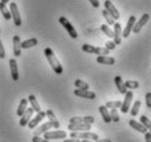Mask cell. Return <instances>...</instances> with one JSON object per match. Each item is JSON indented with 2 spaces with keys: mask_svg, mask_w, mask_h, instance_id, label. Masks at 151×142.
<instances>
[{
  "mask_svg": "<svg viewBox=\"0 0 151 142\" xmlns=\"http://www.w3.org/2000/svg\"><path fill=\"white\" fill-rule=\"evenodd\" d=\"M149 20H150V15L148 14V13H145V14L139 19V21L134 24V27H132V32H134L135 34L139 33L140 30H141V29H142V27H144V26L149 22Z\"/></svg>",
  "mask_w": 151,
  "mask_h": 142,
  "instance_id": "8",
  "label": "cell"
},
{
  "mask_svg": "<svg viewBox=\"0 0 151 142\" xmlns=\"http://www.w3.org/2000/svg\"><path fill=\"white\" fill-rule=\"evenodd\" d=\"M73 93L75 95L79 97H82V98H88V100H94L95 97H96V94L94 92H92V91H89V90H80V89H76L73 91Z\"/></svg>",
  "mask_w": 151,
  "mask_h": 142,
  "instance_id": "14",
  "label": "cell"
},
{
  "mask_svg": "<svg viewBox=\"0 0 151 142\" xmlns=\"http://www.w3.org/2000/svg\"><path fill=\"white\" fill-rule=\"evenodd\" d=\"M9 66H10V71H11V78L13 81H18L19 80V71H18V65H17V60L14 58L9 60Z\"/></svg>",
  "mask_w": 151,
  "mask_h": 142,
  "instance_id": "16",
  "label": "cell"
},
{
  "mask_svg": "<svg viewBox=\"0 0 151 142\" xmlns=\"http://www.w3.org/2000/svg\"><path fill=\"white\" fill-rule=\"evenodd\" d=\"M32 142H48V140H45L44 138H41L40 136H34L32 139Z\"/></svg>",
  "mask_w": 151,
  "mask_h": 142,
  "instance_id": "41",
  "label": "cell"
},
{
  "mask_svg": "<svg viewBox=\"0 0 151 142\" xmlns=\"http://www.w3.org/2000/svg\"><path fill=\"white\" fill-rule=\"evenodd\" d=\"M10 13H11V19H13V22H14L15 26H21L22 24V20H21V15H20L19 12V8H18V4L15 2H11L10 4Z\"/></svg>",
  "mask_w": 151,
  "mask_h": 142,
  "instance_id": "4",
  "label": "cell"
},
{
  "mask_svg": "<svg viewBox=\"0 0 151 142\" xmlns=\"http://www.w3.org/2000/svg\"><path fill=\"white\" fill-rule=\"evenodd\" d=\"M70 138H75V139H86V140H92V141H95L99 139V136L96 133H93V132H89V131H86V132H70Z\"/></svg>",
  "mask_w": 151,
  "mask_h": 142,
  "instance_id": "5",
  "label": "cell"
},
{
  "mask_svg": "<svg viewBox=\"0 0 151 142\" xmlns=\"http://www.w3.org/2000/svg\"><path fill=\"white\" fill-rule=\"evenodd\" d=\"M68 129L70 131H90L91 125L90 123H69Z\"/></svg>",
  "mask_w": 151,
  "mask_h": 142,
  "instance_id": "13",
  "label": "cell"
},
{
  "mask_svg": "<svg viewBox=\"0 0 151 142\" xmlns=\"http://www.w3.org/2000/svg\"><path fill=\"white\" fill-rule=\"evenodd\" d=\"M0 12H1V14L4 15V18L6 20H10L11 19V13L9 11V9L7 8V4H2V2H0Z\"/></svg>",
  "mask_w": 151,
  "mask_h": 142,
  "instance_id": "27",
  "label": "cell"
},
{
  "mask_svg": "<svg viewBox=\"0 0 151 142\" xmlns=\"http://www.w3.org/2000/svg\"><path fill=\"white\" fill-rule=\"evenodd\" d=\"M99 110H100V114L102 116L104 123H110L112 120H111V116H110V112H109V108H106L105 106H100L99 107Z\"/></svg>",
  "mask_w": 151,
  "mask_h": 142,
  "instance_id": "23",
  "label": "cell"
},
{
  "mask_svg": "<svg viewBox=\"0 0 151 142\" xmlns=\"http://www.w3.org/2000/svg\"><path fill=\"white\" fill-rule=\"evenodd\" d=\"M95 142H112V141H111L110 139H101V140L98 139V140H95Z\"/></svg>",
  "mask_w": 151,
  "mask_h": 142,
  "instance_id": "45",
  "label": "cell"
},
{
  "mask_svg": "<svg viewBox=\"0 0 151 142\" xmlns=\"http://www.w3.org/2000/svg\"><path fill=\"white\" fill-rule=\"evenodd\" d=\"M146 103H147V107L151 108V92H148L146 94Z\"/></svg>",
  "mask_w": 151,
  "mask_h": 142,
  "instance_id": "40",
  "label": "cell"
},
{
  "mask_svg": "<svg viewBox=\"0 0 151 142\" xmlns=\"http://www.w3.org/2000/svg\"><path fill=\"white\" fill-rule=\"evenodd\" d=\"M114 30H113V34H114V43L116 45H119L122 43V25L119 23H114Z\"/></svg>",
  "mask_w": 151,
  "mask_h": 142,
  "instance_id": "15",
  "label": "cell"
},
{
  "mask_svg": "<svg viewBox=\"0 0 151 142\" xmlns=\"http://www.w3.org/2000/svg\"><path fill=\"white\" fill-rule=\"evenodd\" d=\"M27 98H22L20 101L19 107H18V110H17V115L21 117L24 114V112L27 110Z\"/></svg>",
  "mask_w": 151,
  "mask_h": 142,
  "instance_id": "26",
  "label": "cell"
},
{
  "mask_svg": "<svg viewBox=\"0 0 151 142\" xmlns=\"http://www.w3.org/2000/svg\"><path fill=\"white\" fill-rule=\"evenodd\" d=\"M145 140L146 142H151V132H145Z\"/></svg>",
  "mask_w": 151,
  "mask_h": 142,
  "instance_id": "43",
  "label": "cell"
},
{
  "mask_svg": "<svg viewBox=\"0 0 151 142\" xmlns=\"http://www.w3.org/2000/svg\"><path fill=\"white\" fill-rule=\"evenodd\" d=\"M106 108H119L122 106V102L121 101H115V102H107L105 105Z\"/></svg>",
  "mask_w": 151,
  "mask_h": 142,
  "instance_id": "33",
  "label": "cell"
},
{
  "mask_svg": "<svg viewBox=\"0 0 151 142\" xmlns=\"http://www.w3.org/2000/svg\"><path fill=\"white\" fill-rule=\"evenodd\" d=\"M115 47H116V44L114 43L113 41H109L105 43V48L107 49V50H113V49H115Z\"/></svg>",
  "mask_w": 151,
  "mask_h": 142,
  "instance_id": "36",
  "label": "cell"
},
{
  "mask_svg": "<svg viewBox=\"0 0 151 142\" xmlns=\"http://www.w3.org/2000/svg\"><path fill=\"white\" fill-rule=\"evenodd\" d=\"M46 117V113L45 112H38L36 113V116L33 118V119H31L30 121H29V123H27V127L30 128V129H34V128H36V126H37L38 123H42L43 120L45 119Z\"/></svg>",
  "mask_w": 151,
  "mask_h": 142,
  "instance_id": "9",
  "label": "cell"
},
{
  "mask_svg": "<svg viewBox=\"0 0 151 142\" xmlns=\"http://www.w3.org/2000/svg\"><path fill=\"white\" fill-rule=\"evenodd\" d=\"M44 54H45L46 59H47V61L49 62L50 67L53 68L54 72L57 73V75H61L64 69H63V66H61V64L59 62V60L57 59V57H56V55H55V52H54L53 49L47 47V48L44 49Z\"/></svg>",
  "mask_w": 151,
  "mask_h": 142,
  "instance_id": "1",
  "label": "cell"
},
{
  "mask_svg": "<svg viewBox=\"0 0 151 142\" xmlns=\"http://www.w3.org/2000/svg\"><path fill=\"white\" fill-rule=\"evenodd\" d=\"M102 14H103V16H104V19L106 20V23H107V25H113L114 23H115V20L113 19V16L109 13V12L106 11L105 9L102 11Z\"/></svg>",
  "mask_w": 151,
  "mask_h": 142,
  "instance_id": "30",
  "label": "cell"
},
{
  "mask_svg": "<svg viewBox=\"0 0 151 142\" xmlns=\"http://www.w3.org/2000/svg\"><path fill=\"white\" fill-rule=\"evenodd\" d=\"M75 86L77 89H80V90H88L89 89V84L87 82L82 81V80H80V79L75 81Z\"/></svg>",
  "mask_w": 151,
  "mask_h": 142,
  "instance_id": "29",
  "label": "cell"
},
{
  "mask_svg": "<svg viewBox=\"0 0 151 142\" xmlns=\"http://www.w3.org/2000/svg\"><path fill=\"white\" fill-rule=\"evenodd\" d=\"M140 106H141V102L140 101H136L135 103H134L132 109H130V114H132V116H136V115H138Z\"/></svg>",
  "mask_w": 151,
  "mask_h": 142,
  "instance_id": "32",
  "label": "cell"
},
{
  "mask_svg": "<svg viewBox=\"0 0 151 142\" xmlns=\"http://www.w3.org/2000/svg\"><path fill=\"white\" fill-rule=\"evenodd\" d=\"M4 57H6V50H4L2 42H1V39H0V59H4Z\"/></svg>",
  "mask_w": 151,
  "mask_h": 142,
  "instance_id": "38",
  "label": "cell"
},
{
  "mask_svg": "<svg viewBox=\"0 0 151 142\" xmlns=\"http://www.w3.org/2000/svg\"><path fill=\"white\" fill-rule=\"evenodd\" d=\"M33 114H34V110H33V108H32V107H27V110L24 112V114L21 116V119H20V123H19L20 126H21V127H25V126H27L29 121L32 119Z\"/></svg>",
  "mask_w": 151,
  "mask_h": 142,
  "instance_id": "11",
  "label": "cell"
},
{
  "mask_svg": "<svg viewBox=\"0 0 151 142\" xmlns=\"http://www.w3.org/2000/svg\"><path fill=\"white\" fill-rule=\"evenodd\" d=\"M104 7H105L106 11L109 12V13L113 16L114 20L119 19V12H118V10L116 9V7L112 4V1H111V0H105V1H104Z\"/></svg>",
  "mask_w": 151,
  "mask_h": 142,
  "instance_id": "10",
  "label": "cell"
},
{
  "mask_svg": "<svg viewBox=\"0 0 151 142\" xmlns=\"http://www.w3.org/2000/svg\"><path fill=\"white\" fill-rule=\"evenodd\" d=\"M110 116L111 120L114 121V123H118L119 121V115L117 113V108H112V110L110 112Z\"/></svg>",
  "mask_w": 151,
  "mask_h": 142,
  "instance_id": "34",
  "label": "cell"
},
{
  "mask_svg": "<svg viewBox=\"0 0 151 142\" xmlns=\"http://www.w3.org/2000/svg\"><path fill=\"white\" fill-rule=\"evenodd\" d=\"M37 39L36 38H30V39H27V41L24 42H21V48L23 49H27V48H31V47H34V46L37 45Z\"/></svg>",
  "mask_w": 151,
  "mask_h": 142,
  "instance_id": "25",
  "label": "cell"
},
{
  "mask_svg": "<svg viewBox=\"0 0 151 142\" xmlns=\"http://www.w3.org/2000/svg\"><path fill=\"white\" fill-rule=\"evenodd\" d=\"M59 23L63 25V27H65V30L68 32L69 36H71V38L75 39V38L78 37V33H77V31H76V29L73 27V25H72L71 23L69 22V20L67 19V18H65V16H60V18H59Z\"/></svg>",
  "mask_w": 151,
  "mask_h": 142,
  "instance_id": "3",
  "label": "cell"
},
{
  "mask_svg": "<svg viewBox=\"0 0 151 142\" xmlns=\"http://www.w3.org/2000/svg\"><path fill=\"white\" fill-rule=\"evenodd\" d=\"M140 123L145 126V127L147 128V129H150L151 128V123H150V119H148L146 116H141L140 117Z\"/></svg>",
  "mask_w": 151,
  "mask_h": 142,
  "instance_id": "35",
  "label": "cell"
},
{
  "mask_svg": "<svg viewBox=\"0 0 151 142\" xmlns=\"http://www.w3.org/2000/svg\"><path fill=\"white\" fill-rule=\"evenodd\" d=\"M83 123L82 117H72L69 119V123Z\"/></svg>",
  "mask_w": 151,
  "mask_h": 142,
  "instance_id": "37",
  "label": "cell"
},
{
  "mask_svg": "<svg viewBox=\"0 0 151 142\" xmlns=\"http://www.w3.org/2000/svg\"><path fill=\"white\" fill-rule=\"evenodd\" d=\"M1 2H2V4H9V2H10V0H1Z\"/></svg>",
  "mask_w": 151,
  "mask_h": 142,
  "instance_id": "46",
  "label": "cell"
},
{
  "mask_svg": "<svg viewBox=\"0 0 151 142\" xmlns=\"http://www.w3.org/2000/svg\"><path fill=\"white\" fill-rule=\"evenodd\" d=\"M46 117L49 119V121L53 123V128L54 129H58V128L60 127V123H59V121H58V119L56 118V116H55V114H54V112L52 110V109H48V110H46Z\"/></svg>",
  "mask_w": 151,
  "mask_h": 142,
  "instance_id": "19",
  "label": "cell"
},
{
  "mask_svg": "<svg viewBox=\"0 0 151 142\" xmlns=\"http://www.w3.org/2000/svg\"><path fill=\"white\" fill-rule=\"evenodd\" d=\"M27 101H29V103L31 104V106H32V108H33V110L36 113L41 112V106L38 105V102L36 101V97L33 95V94H31V95H29V97H27Z\"/></svg>",
  "mask_w": 151,
  "mask_h": 142,
  "instance_id": "24",
  "label": "cell"
},
{
  "mask_svg": "<svg viewBox=\"0 0 151 142\" xmlns=\"http://www.w3.org/2000/svg\"><path fill=\"white\" fill-rule=\"evenodd\" d=\"M89 1H90V4H92V7L93 8L100 7V2H99V0H89Z\"/></svg>",
  "mask_w": 151,
  "mask_h": 142,
  "instance_id": "42",
  "label": "cell"
},
{
  "mask_svg": "<svg viewBox=\"0 0 151 142\" xmlns=\"http://www.w3.org/2000/svg\"><path fill=\"white\" fill-rule=\"evenodd\" d=\"M13 54L15 57L21 56V39L20 36H13Z\"/></svg>",
  "mask_w": 151,
  "mask_h": 142,
  "instance_id": "20",
  "label": "cell"
},
{
  "mask_svg": "<svg viewBox=\"0 0 151 142\" xmlns=\"http://www.w3.org/2000/svg\"><path fill=\"white\" fill-rule=\"evenodd\" d=\"M124 85L126 89H130V90H135V89H138L139 86V83L137 81H132V80H127L126 82L124 83Z\"/></svg>",
  "mask_w": 151,
  "mask_h": 142,
  "instance_id": "31",
  "label": "cell"
},
{
  "mask_svg": "<svg viewBox=\"0 0 151 142\" xmlns=\"http://www.w3.org/2000/svg\"><path fill=\"white\" fill-rule=\"evenodd\" d=\"M80 142H93L92 140H86V139H83V140H81Z\"/></svg>",
  "mask_w": 151,
  "mask_h": 142,
  "instance_id": "47",
  "label": "cell"
},
{
  "mask_svg": "<svg viewBox=\"0 0 151 142\" xmlns=\"http://www.w3.org/2000/svg\"><path fill=\"white\" fill-rule=\"evenodd\" d=\"M129 126H130L132 129H135V130H137L138 132H140V133H145V132L148 131V129L145 127V126H142L141 123H139L138 121H136V120H134V119L129 120Z\"/></svg>",
  "mask_w": 151,
  "mask_h": 142,
  "instance_id": "21",
  "label": "cell"
},
{
  "mask_svg": "<svg viewBox=\"0 0 151 142\" xmlns=\"http://www.w3.org/2000/svg\"><path fill=\"white\" fill-rule=\"evenodd\" d=\"M44 135V139L45 140H58V139H65L67 137V132H65L63 130H54V131H46L43 133Z\"/></svg>",
  "mask_w": 151,
  "mask_h": 142,
  "instance_id": "6",
  "label": "cell"
},
{
  "mask_svg": "<svg viewBox=\"0 0 151 142\" xmlns=\"http://www.w3.org/2000/svg\"><path fill=\"white\" fill-rule=\"evenodd\" d=\"M96 62L101 65H107V66H113L115 64V58L110 57L107 55H100L96 58Z\"/></svg>",
  "mask_w": 151,
  "mask_h": 142,
  "instance_id": "17",
  "label": "cell"
},
{
  "mask_svg": "<svg viewBox=\"0 0 151 142\" xmlns=\"http://www.w3.org/2000/svg\"><path fill=\"white\" fill-rule=\"evenodd\" d=\"M136 23V18L134 16V15H130L128 19V22L126 24V27L124 29V31H122V37L124 38H127L132 33V27H134V24Z\"/></svg>",
  "mask_w": 151,
  "mask_h": 142,
  "instance_id": "12",
  "label": "cell"
},
{
  "mask_svg": "<svg viewBox=\"0 0 151 142\" xmlns=\"http://www.w3.org/2000/svg\"><path fill=\"white\" fill-rule=\"evenodd\" d=\"M52 128H53V123H50V121H47V123H42L40 127L36 128L33 133H34V136H41V135H43L44 132H46V131L50 130Z\"/></svg>",
  "mask_w": 151,
  "mask_h": 142,
  "instance_id": "18",
  "label": "cell"
},
{
  "mask_svg": "<svg viewBox=\"0 0 151 142\" xmlns=\"http://www.w3.org/2000/svg\"><path fill=\"white\" fill-rule=\"evenodd\" d=\"M114 82H115V85H116V87L118 89V91H119V93L125 94L126 92H127V89L125 87L124 81H123L122 77H119V75L115 77V78H114Z\"/></svg>",
  "mask_w": 151,
  "mask_h": 142,
  "instance_id": "22",
  "label": "cell"
},
{
  "mask_svg": "<svg viewBox=\"0 0 151 142\" xmlns=\"http://www.w3.org/2000/svg\"><path fill=\"white\" fill-rule=\"evenodd\" d=\"M83 118V123H94V117H92V116H84L82 117Z\"/></svg>",
  "mask_w": 151,
  "mask_h": 142,
  "instance_id": "39",
  "label": "cell"
},
{
  "mask_svg": "<svg viewBox=\"0 0 151 142\" xmlns=\"http://www.w3.org/2000/svg\"><path fill=\"white\" fill-rule=\"evenodd\" d=\"M63 142H80V139H75V138H70V139H64Z\"/></svg>",
  "mask_w": 151,
  "mask_h": 142,
  "instance_id": "44",
  "label": "cell"
},
{
  "mask_svg": "<svg viewBox=\"0 0 151 142\" xmlns=\"http://www.w3.org/2000/svg\"><path fill=\"white\" fill-rule=\"evenodd\" d=\"M124 95H125L124 102L122 103V106L119 108H121V112L123 113V114H126V113H128L129 108H130L132 97H134V93H132V91H127Z\"/></svg>",
  "mask_w": 151,
  "mask_h": 142,
  "instance_id": "7",
  "label": "cell"
},
{
  "mask_svg": "<svg viewBox=\"0 0 151 142\" xmlns=\"http://www.w3.org/2000/svg\"><path fill=\"white\" fill-rule=\"evenodd\" d=\"M101 30L104 34H105L107 37L110 38H113L114 37V34H113V31L111 30V27L107 24H102L101 25Z\"/></svg>",
  "mask_w": 151,
  "mask_h": 142,
  "instance_id": "28",
  "label": "cell"
},
{
  "mask_svg": "<svg viewBox=\"0 0 151 142\" xmlns=\"http://www.w3.org/2000/svg\"><path fill=\"white\" fill-rule=\"evenodd\" d=\"M82 50L87 54H95V55H107L110 54V50H107L105 47H95L93 45H89V44H83Z\"/></svg>",
  "mask_w": 151,
  "mask_h": 142,
  "instance_id": "2",
  "label": "cell"
}]
</instances>
